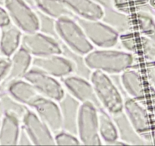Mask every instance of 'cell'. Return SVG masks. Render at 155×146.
I'll return each instance as SVG.
<instances>
[{
	"label": "cell",
	"mask_w": 155,
	"mask_h": 146,
	"mask_svg": "<svg viewBox=\"0 0 155 146\" xmlns=\"http://www.w3.org/2000/svg\"><path fill=\"white\" fill-rule=\"evenodd\" d=\"M86 65L92 71H100L107 75H120L126 70L133 68L136 55L117 49L93 50L84 56Z\"/></svg>",
	"instance_id": "1"
},
{
	"label": "cell",
	"mask_w": 155,
	"mask_h": 146,
	"mask_svg": "<svg viewBox=\"0 0 155 146\" xmlns=\"http://www.w3.org/2000/svg\"><path fill=\"white\" fill-rule=\"evenodd\" d=\"M89 80L101 107L111 116L124 111V96L119 85H116L109 75L100 71H92Z\"/></svg>",
	"instance_id": "2"
},
{
	"label": "cell",
	"mask_w": 155,
	"mask_h": 146,
	"mask_svg": "<svg viewBox=\"0 0 155 146\" xmlns=\"http://www.w3.org/2000/svg\"><path fill=\"white\" fill-rule=\"evenodd\" d=\"M55 28L60 42L72 51L86 56L94 50L77 18L64 17L55 21Z\"/></svg>",
	"instance_id": "3"
},
{
	"label": "cell",
	"mask_w": 155,
	"mask_h": 146,
	"mask_svg": "<svg viewBox=\"0 0 155 146\" xmlns=\"http://www.w3.org/2000/svg\"><path fill=\"white\" fill-rule=\"evenodd\" d=\"M124 111L136 132L147 144H154L155 135L153 130L152 116L146 106L140 102L129 97H124Z\"/></svg>",
	"instance_id": "4"
},
{
	"label": "cell",
	"mask_w": 155,
	"mask_h": 146,
	"mask_svg": "<svg viewBox=\"0 0 155 146\" xmlns=\"http://www.w3.org/2000/svg\"><path fill=\"white\" fill-rule=\"evenodd\" d=\"M98 109L91 103H83L80 105L77 121V136L81 144H103L98 130Z\"/></svg>",
	"instance_id": "5"
},
{
	"label": "cell",
	"mask_w": 155,
	"mask_h": 146,
	"mask_svg": "<svg viewBox=\"0 0 155 146\" xmlns=\"http://www.w3.org/2000/svg\"><path fill=\"white\" fill-rule=\"evenodd\" d=\"M11 22L23 33H31L39 30V20L36 9L23 0H5L3 5Z\"/></svg>",
	"instance_id": "6"
},
{
	"label": "cell",
	"mask_w": 155,
	"mask_h": 146,
	"mask_svg": "<svg viewBox=\"0 0 155 146\" xmlns=\"http://www.w3.org/2000/svg\"><path fill=\"white\" fill-rule=\"evenodd\" d=\"M77 21L94 47L100 49L114 48L119 43L120 35L101 20L77 18Z\"/></svg>",
	"instance_id": "7"
},
{
	"label": "cell",
	"mask_w": 155,
	"mask_h": 146,
	"mask_svg": "<svg viewBox=\"0 0 155 146\" xmlns=\"http://www.w3.org/2000/svg\"><path fill=\"white\" fill-rule=\"evenodd\" d=\"M21 47L32 57H42L62 53L60 41L39 30L23 33Z\"/></svg>",
	"instance_id": "8"
},
{
	"label": "cell",
	"mask_w": 155,
	"mask_h": 146,
	"mask_svg": "<svg viewBox=\"0 0 155 146\" xmlns=\"http://www.w3.org/2000/svg\"><path fill=\"white\" fill-rule=\"evenodd\" d=\"M24 78L28 81L40 95L46 98L58 102L66 94L62 83L56 78L33 67L29 69Z\"/></svg>",
	"instance_id": "9"
},
{
	"label": "cell",
	"mask_w": 155,
	"mask_h": 146,
	"mask_svg": "<svg viewBox=\"0 0 155 146\" xmlns=\"http://www.w3.org/2000/svg\"><path fill=\"white\" fill-rule=\"evenodd\" d=\"M61 83L65 91L81 103H91L98 109L101 107L90 80L71 74L61 78Z\"/></svg>",
	"instance_id": "10"
},
{
	"label": "cell",
	"mask_w": 155,
	"mask_h": 146,
	"mask_svg": "<svg viewBox=\"0 0 155 146\" xmlns=\"http://www.w3.org/2000/svg\"><path fill=\"white\" fill-rule=\"evenodd\" d=\"M31 67L61 79L74 72V64L63 54L33 57Z\"/></svg>",
	"instance_id": "11"
},
{
	"label": "cell",
	"mask_w": 155,
	"mask_h": 146,
	"mask_svg": "<svg viewBox=\"0 0 155 146\" xmlns=\"http://www.w3.org/2000/svg\"><path fill=\"white\" fill-rule=\"evenodd\" d=\"M31 138L33 145H54V133L34 110L29 109L21 120Z\"/></svg>",
	"instance_id": "12"
},
{
	"label": "cell",
	"mask_w": 155,
	"mask_h": 146,
	"mask_svg": "<svg viewBox=\"0 0 155 146\" xmlns=\"http://www.w3.org/2000/svg\"><path fill=\"white\" fill-rule=\"evenodd\" d=\"M31 109L48 126L54 135L63 130L61 113L57 101L40 96L34 102Z\"/></svg>",
	"instance_id": "13"
},
{
	"label": "cell",
	"mask_w": 155,
	"mask_h": 146,
	"mask_svg": "<svg viewBox=\"0 0 155 146\" xmlns=\"http://www.w3.org/2000/svg\"><path fill=\"white\" fill-rule=\"evenodd\" d=\"M120 82L124 93L145 106L148 92V85L143 75L134 68H129L120 75Z\"/></svg>",
	"instance_id": "14"
},
{
	"label": "cell",
	"mask_w": 155,
	"mask_h": 146,
	"mask_svg": "<svg viewBox=\"0 0 155 146\" xmlns=\"http://www.w3.org/2000/svg\"><path fill=\"white\" fill-rule=\"evenodd\" d=\"M32 56L25 50L20 47L10 57V65L7 75L0 84V94L7 91L9 85L16 81L23 79L31 68Z\"/></svg>",
	"instance_id": "15"
},
{
	"label": "cell",
	"mask_w": 155,
	"mask_h": 146,
	"mask_svg": "<svg viewBox=\"0 0 155 146\" xmlns=\"http://www.w3.org/2000/svg\"><path fill=\"white\" fill-rule=\"evenodd\" d=\"M58 103L61 113L63 130L77 135V121L81 103L68 92Z\"/></svg>",
	"instance_id": "16"
},
{
	"label": "cell",
	"mask_w": 155,
	"mask_h": 146,
	"mask_svg": "<svg viewBox=\"0 0 155 146\" xmlns=\"http://www.w3.org/2000/svg\"><path fill=\"white\" fill-rule=\"evenodd\" d=\"M101 20L119 35L136 30L133 16L124 13L114 7L104 9V14Z\"/></svg>",
	"instance_id": "17"
},
{
	"label": "cell",
	"mask_w": 155,
	"mask_h": 146,
	"mask_svg": "<svg viewBox=\"0 0 155 146\" xmlns=\"http://www.w3.org/2000/svg\"><path fill=\"white\" fill-rule=\"evenodd\" d=\"M23 32L11 22L0 28V51L2 56L11 57L21 47Z\"/></svg>",
	"instance_id": "18"
},
{
	"label": "cell",
	"mask_w": 155,
	"mask_h": 146,
	"mask_svg": "<svg viewBox=\"0 0 155 146\" xmlns=\"http://www.w3.org/2000/svg\"><path fill=\"white\" fill-rule=\"evenodd\" d=\"M76 17L87 20H101L104 9L92 0H64Z\"/></svg>",
	"instance_id": "19"
},
{
	"label": "cell",
	"mask_w": 155,
	"mask_h": 146,
	"mask_svg": "<svg viewBox=\"0 0 155 146\" xmlns=\"http://www.w3.org/2000/svg\"><path fill=\"white\" fill-rule=\"evenodd\" d=\"M112 117L117 128L120 139L127 143L128 145L147 144L145 140L136 132L124 111L112 116Z\"/></svg>",
	"instance_id": "20"
},
{
	"label": "cell",
	"mask_w": 155,
	"mask_h": 146,
	"mask_svg": "<svg viewBox=\"0 0 155 146\" xmlns=\"http://www.w3.org/2000/svg\"><path fill=\"white\" fill-rule=\"evenodd\" d=\"M21 120L8 113L0 119V145H18Z\"/></svg>",
	"instance_id": "21"
},
{
	"label": "cell",
	"mask_w": 155,
	"mask_h": 146,
	"mask_svg": "<svg viewBox=\"0 0 155 146\" xmlns=\"http://www.w3.org/2000/svg\"><path fill=\"white\" fill-rule=\"evenodd\" d=\"M6 92L30 108H31L34 102L42 96L28 81L24 78L13 82L9 85Z\"/></svg>",
	"instance_id": "22"
},
{
	"label": "cell",
	"mask_w": 155,
	"mask_h": 146,
	"mask_svg": "<svg viewBox=\"0 0 155 146\" xmlns=\"http://www.w3.org/2000/svg\"><path fill=\"white\" fill-rule=\"evenodd\" d=\"M98 130L102 143L110 145L119 138L117 128L112 116L103 107L98 109Z\"/></svg>",
	"instance_id": "23"
},
{
	"label": "cell",
	"mask_w": 155,
	"mask_h": 146,
	"mask_svg": "<svg viewBox=\"0 0 155 146\" xmlns=\"http://www.w3.org/2000/svg\"><path fill=\"white\" fill-rule=\"evenodd\" d=\"M35 9L55 20L64 17L77 18L64 0H36Z\"/></svg>",
	"instance_id": "24"
},
{
	"label": "cell",
	"mask_w": 155,
	"mask_h": 146,
	"mask_svg": "<svg viewBox=\"0 0 155 146\" xmlns=\"http://www.w3.org/2000/svg\"><path fill=\"white\" fill-rule=\"evenodd\" d=\"M154 13L141 12L133 15L136 30L142 36L155 42Z\"/></svg>",
	"instance_id": "25"
},
{
	"label": "cell",
	"mask_w": 155,
	"mask_h": 146,
	"mask_svg": "<svg viewBox=\"0 0 155 146\" xmlns=\"http://www.w3.org/2000/svg\"><path fill=\"white\" fill-rule=\"evenodd\" d=\"M0 101L4 113L15 116L19 119L21 122L27 111L30 109V107L17 100L8 92L0 94Z\"/></svg>",
	"instance_id": "26"
},
{
	"label": "cell",
	"mask_w": 155,
	"mask_h": 146,
	"mask_svg": "<svg viewBox=\"0 0 155 146\" xmlns=\"http://www.w3.org/2000/svg\"><path fill=\"white\" fill-rule=\"evenodd\" d=\"M114 8L132 16L141 12L154 13L145 0H114Z\"/></svg>",
	"instance_id": "27"
},
{
	"label": "cell",
	"mask_w": 155,
	"mask_h": 146,
	"mask_svg": "<svg viewBox=\"0 0 155 146\" xmlns=\"http://www.w3.org/2000/svg\"><path fill=\"white\" fill-rule=\"evenodd\" d=\"M139 42H140V33L137 31L130 32L120 35L119 43L124 50L137 56L139 52Z\"/></svg>",
	"instance_id": "28"
},
{
	"label": "cell",
	"mask_w": 155,
	"mask_h": 146,
	"mask_svg": "<svg viewBox=\"0 0 155 146\" xmlns=\"http://www.w3.org/2000/svg\"><path fill=\"white\" fill-rule=\"evenodd\" d=\"M140 55L146 63L155 62V42L140 34L139 52L137 56Z\"/></svg>",
	"instance_id": "29"
},
{
	"label": "cell",
	"mask_w": 155,
	"mask_h": 146,
	"mask_svg": "<svg viewBox=\"0 0 155 146\" xmlns=\"http://www.w3.org/2000/svg\"><path fill=\"white\" fill-rule=\"evenodd\" d=\"M36 12H37L39 20V31L42 32V33H45L48 36H52V37L59 40L55 28L56 20L38 10H36Z\"/></svg>",
	"instance_id": "30"
},
{
	"label": "cell",
	"mask_w": 155,
	"mask_h": 146,
	"mask_svg": "<svg viewBox=\"0 0 155 146\" xmlns=\"http://www.w3.org/2000/svg\"><path fill=\"white\" fill-rule=\"evenodd\" d=\"M54 142L57 145H78L81 144L78 136L67 131L61 130L54 134Z\"/></svg>",
	"instance_id": "31"
},
{
	"label": "cell",
	"mask_w": 155,
	"mask_h": 146,
	"mask_svg": "<svg viewBox=\"0 0 155 146\" xmlns=\"http://www.w3.org/2000/svg\"><path fill=\"white\" fill-rule=\"evenodd\" d=\"M145 106L152 113H155V88L150 83H148V92Z\"/></svg>",
	"instance_id": "32"
},
{
	"label": "cell",
	"mask_w": 155,
	"mask_h": 146,
	"mask_svg": "<svg viewBox=\"0 0 155 146\" xmlns=\"http://www.w3.org/2000/svg\"><path fill=\"white\" fill-rule=\"evenodd\" d=\"M18 145H33L30 135L22 125L21 126V130L18 136Z\"/></svg>",
	"instance_id": "33"
},
{
	"label": "cell",
	"mask_w": 155,
	"mask_h": 146,
	"mask_svg": "<svg viewBox=\"0 0 155 146\" xmlns=\"http://www.w3.org/2000/svg\"><path fill=\"white\" fill-rule=\"evenodd\" d=\"M9 65H10V57L4 56H0V84L5 78Z\"/></svg>",
	"instance_id": "34"
},
{
	"label": "cell",
	"mask_w": 155,
	"mask_h": 146,
	"mask_svg": "<svg viewBox=\"0 0 155 146\" xmlns=\"http://www.w3.org/2000/svg\"><path fill=\"white\" fill-rule=\"evenodd\" d=\"M11 23L8 15L3 5H0V28L8 25Z\"/></svg>",
	"instance_id": "35"
},
{
	"label": "cell",
	"mask_w": 155,
	"mask_h": 146,
	"mask_svg": "<svg viewBox=\"0 0 155 146\" xmlns=\"http://www.w3.org/2000/svg\"><path fill=\"white\" fill-rule=\"evenodd\" d=\"M103 9L114 7V0H92Z\"/></svg>",
	"instance_id": "36"
},
{
	"label": "cell",
	"mask_w": 155,
	"mask_h": 146,
	"mask_svg": "<svg viewBox=\"0 0 155 146\" xmlns=\"http://www.w3.org/2000/svg\"><path fill=\"white\" fill-rule=\"evenodd\" d=\"M145 1L148 3V5L150 6V8L152 9L153 12L155 13V0H145Z\"/></svg>",
	"instance_id": "37"
},
{
	"label": "cell",
	"mask_w": 155,
	"mask_h": 146,
	"mask_svg": "<svg viewBox=\"0 0 155 146\" xmlns=\"http://www.w3.org/2000/svg\"><path fill=\"white\" fill-rule=\"evenodd\" d=\"M25 2H27V4L30 5V6H32L33 8L35 9V5H36V0H23Z\"/></svg>",
	"instance_id": "38"
},
{
	"label": "cell",
	"mask_w": 155,
	"mask_h": 146,
	"mask_svg": "<svg viewBox=\"0 0 155 146\" xmlns=\"http://www.w3.org/2000/svg\"><path fill=\"white\" fill-rule=\"evenodd\" d=\"M3 114H4V112H3V109H2V103L1 101H0V119L2 117Z\"/></svg>",
	"instance_id": "39"
},
{
	"label": "cell",
	"mask_w": 155,
	"mask_h": 146,
	"mask_svg": "<svg viewBox=\"0 0 155 146\" xmlns=\"http://www.w3.org/2000/svg\"><path fill=\"white\" fill-rule=\"evenodd\" d=\"M152 120H153V126L154 127V132H155V113H152Z\"/></svg>",
	"instance_id": "40"
},
{
	"label": "cell",
	"mask_w": 155,
	"mask_h": 146,
	"mask_svg": "<svg viewBox=\"0 0 155 146\" xmlns=\"http://www.w3.org/2000/svg\"><path fill=\"white\" fill-rule=\"evenodd\" d=\"M145 63H146V62H145ZM146 64H148V65H150V66H151V68H153V69L155 70V62H153V63H150V64L146 63Z\"/></svg>",
	"instance_id": "41"
},
{
	"label": "cell",
	"mask_w": 155,
	"mask_h": 146,
	"mask_svg": "<svg viewBox=\"0 0 155 146\" xmlns=\"http://www.w3.org/2000/svg\"><path fill=\"white\" fill-rule=\"evenodd\" d=\"M5 0H0V5H4V3Z\"/></svg>",
	"instance_id": "42"
},
{
	"label": "cell",
	"mask_w": 155,
	"mask_h": 146,
	"mask_svg": "<svg viewBox=\"0 0 155 146\" xmlns=\"http://www.w3.org/2000/svg\"><path fill=\"white\" fill-rule=\"evenodd\" d=\"M2 56V53H1V51H0V56Z\"/></svg>",
	"instance_id": "43"
},
{
	"label": "cell",
	"mask_w": 155,
	"mask_h": 146,
	"mask_svg": "<svg viewBox=\"0 0 155 146\" xmlns=\"http://www.w3.org/2000/svg\"><path fill=\"white\" fill-rule=\"evenodd\" d=\"M154 18H155V13H154Z\"/></svg>",
	"instance_id": "44"
}]
</instances>
